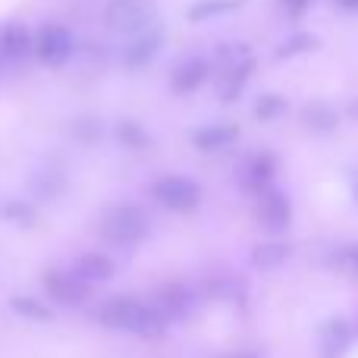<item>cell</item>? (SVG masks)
I'll return each instance as SVG.
<instances>
[{"label": "cell", "mask_w": 358, "mask_h": 358, "mask_svg": "<svg viewBox=\"0 0 358 358\" xmlns=\"http://www.w3.org/2000/svg\"><path fill=\"white\" fill-rule=\"evenodd\" d=\"M98 321L110 330H132L138 336H161L167 330V317L157 311V305H145L138 299L120 296L101 305Z\"/></svg>", "instance_id": "1"}, {"label": "cell", "mask_w": 358, "mask_h": 358, "mask_svg": "<svg viewBox=\"0 0 358 358\" xmlns=\"http://www.w3.org/2000/svg\"><path fill=\"white\" fill-rule=\"evenodd\" d=\"M104 22L110 31L136 38L155 29V3L151 0H107Z\"/></svg>", "instance_id": "2"}, {"label": "cell", "mask_w": 358, "mask_h": 358, "mask_svg": "<svg viewBox=\"0 0 358 358\" xmlns=\"http://www.w3.org/2000/svg\"><path fill=\"white\" fill-rule=\"evenodd\" d=\"M101 233L104 239H110L113 245H138V242L148 236V220L138 208L132 204H117L104 214L101 220Z\"/></svg>", "instance_id": "3"}, {"label": "cell", "mask_w": 358, "mask_h": 358, "mask_svg": "<svg viewBox=\"0 0 358 358\" xmlns=\"http://www.w3.org/2000/svg\"><path fill=\"white\" fill-rule=\"evenodd\" d=\"M151 195L161 208L176 210V214H189L201 204V185L189 176H179V173H167L161 179H155L151 185Z\"/></svg>", "instance_id": "4"}, {"label": "cell", "mask_w": 358, "mask_h": 358, "mask_svg": "<svg viewBox=\"0 0 358 358\" xmlns=\"http://www.w3.org/2000/svg\"><path fill=\"white\" fill-rule=\"evenodd\" d=\"M76 54V38L66 25H41L35 31V57L48 66H63L69 57Z\"/></svg>", "instance_id": "5"}, {"label": "cell", "mask_w": 358, "mask_h": 358, "mask_svg": "<svg viewBox=\"0 0 358 358\" xmlns=\"http://www.w3.org/2000/svg\"><path fill=\"white\" fill-rule=\"evenodd\" d=\"M255 214H258L261 227L271 229V233H283L292 220V204L283 192L277 189H264L258 195V204H255Z\"/></svg>", "instance_id": "6"}, {"label": "cell", "mask_w": 358, "mask_h": 358, "mask_svg": "<svg viewBox=\"0 0 358 358\" xmlns=\"http://www.w3.org/2000/svg\"><path fill=\"white\" fill-rule=\"evenodd\" d=\"M210 76V63L204 57L192 54V57H182V60L173 66V76H170V88L176 94H195L198 88L208 82Z\"/></svg>", "instance_id": "7"}, {"label": "cell", "mask_w": 358, "mask_h": 358, "mask_svg": "<svg viewBox=\"0 0 358 358\" xmlns=\"http://www.w3.org/2000/svg\"><path fill=\"white\" fill-rule=\"evenodd\" d=\"M273 173H277V161H273V155H267V151H258V155H252L239 167V182H242V189L258 192V195H261V192L271 185Z\"/></svg>", "instance_id": "8"}, {"label": "cell", "mask_w": 358, "mask_h": 358, "mask_svg": "<svg viewBox=\"0 0 358 358\" xmlns=\"http://www.w3.org/2000/svg\"><path fill=\"white\" fill-rule=\"evenodd\" d=\"M35 54V35L22 22H10L0 29V57L3 60H22Z\"/></svg>", "instance_id": "9"}, {"label": "cell", "mask_w": 358, "mask_h": 358, "mask_svg": "<svg viewBox=\"0 0 358 358\" xmlns=\"http://www.w3.org/2000/svg\"><path fill=\"white\" fill-rule=\"evenodd\" d=\"M44 286H48V292L57 299L60 305H79L82 299L88 296V286L82 283L79 277H76L73 271L63 273V271H50L48 277H44Z\"/></svg>", "instance_id": "10"}, {"label": "cell", "mask_w": 358, "mask_h": 358, "mask_svg": "<svg viewBox=\"0 0 358 358\" xmlns=\"http://www.w3.org/2000/svg\"><path fill=\"white\" fill-rule=\"evenodd\" d=\"M161 44H164V35H161V29L155 25V29H148V31H142V35L132 38L129 48H123V63L129 69L145 66L148 60H155V57H157Z\"/></svg>", "instance_id": "11"}, {"label": "cell", "mask_w": 358, "mask_h": 358, "mask_svg": "<svg viewBox=\"0 0 358 358\" xmlns=\"http://www.w3.org/2000/svg\"><path fill=\"white\" fill-rule=\"evenodd\" d=\"M239 138V129L229 123H210V126H201V129L192 132V145L198 151H223Z\"/></svg>", "instance_id": "12"}, {"label": "cell", "mask_w": 358, "mask_h": 358, "mask_svg": "<svg viewBox=\"0 0 358 358\" xmlns=\"http://www.w3.org/2000/svg\"><path fill=\"white\" fill-rule=\"evenodd\" d=\"M113 261L107 258V255H98V252H92V255H82L79 261L73 264V273L82 280L85 286H94V283H107V280L113 277Z\"/></svg>", "instance_id": "13"}, {"label": "cell", "mask_w": 358, "mask_h": 358, "mask_svg": "<svg viewBox=\"0 0 358 358\" xmlns=\"http://www.w3.org/2000/svg\"><path fill=\"white\" fill-rule=\"evenodd\" d=\"M252 69L255 63L252 60H242V63H233V66L223 73V82H220V98L223 101H233L236 94L245 88V82L252 79Z\"/></svg>", "instance_id": "14"}, {"label": "cell", "mask_w": 358, "mask_h": 358, "mask_svg": "<svg viewBox=\"0 0 358 358\" xmlns=\"http://www.w3.org/2000/svg\"><path fill=\"white\" fill-rule=\"evenodd\" d=\"M239 6V0H204V3H195L189 10V19L192 22H204L210 16H220V13H229Z\"/></svg>", "instance_id": "15"}, {"label": "cell", "mask_w": 358, "mask_h": 358, "mask_svg": "<svg viewBox=\"0 0 358 358\" xmlns=\"http://www.w3.org/2000/svg\"><path fill=\"white\" fill-rule=\"evenodd\" d=\"M346 346H349L346 327H343L340 321L330 324L327 334H324V355H327V358H336V355H343V349H346Z\"/></svg>", "instance_id": "16"}, {"label": "cell", "mask_w": 358, "mask_h": 358, "mask_svg": "<svg viewBox=\"0 0 358 358\" xmlns=\"http://www.w3.org/2000/svg\"><path fill=\"white\" fill-rule=\"evenodd\" d=\"M286 245H280V242H267V245H258L252 255V261L258 267H277L280 261H286Z\"/></svg>", "instance_id": "17"}, {"label": "cell", "mask_w": 358, "mask_h": 358, "mask_svg": "<svg viewBox=\"0 0 358 358\" xmlns=\"http://www.w3.org/2000/svg\"><path fill=\"white\" fill-rule=\"evenodd\" d=\"M317 48V38L308 35V31H299V35L286 38L283 44H280L277 57H296V54H305V50H315Z\"/></svg>", "instance_id": "18"}, {"label": "cell", "mask_w": 358, "mask_h": 358, "mask_svg": "<svg viewBox=\"0 0 358 358\" xmlns=\"http://www.w3.org/2000/svg\"><path fill=\"white\" fill-rule=\"evenodd\" d=\"M283 110H286V101L280 98V94H264V98L255 104V117H258L261 123H271V120H277Z\"/></svg>", "instance_id": "19"}, {"label": "cell", "mask_w": 358, "mask_h": 358, "mask_svg": "<svg viewBox=\"0 0 358 358\" xmlns=\"http://www.w3.org/2000/svg\"><path fill=\"white\" fill-rule=\"evenodd\" d=\"M305 120H308V126H315V129H334L336 126V117L327 110V107H308V110H305Z\"/></svg>", "instance_id": "20"}, {"label": "cell", "mask_w": 358, "mask_h": 358, "mask_svg": "<svg viewBox=\"0 0 358 358\" xmlns=\"http://www.w3.org/2000/svg\"><path fill=\"white\" fill-rule=\"evenodd\" d=\"M13 308L19 311V315H29V317H38V321H48L50 311L44 308V305H38L35 299H13Z\"/></svg>", "instance_id": "21"}, {"label": "cell", "mask_w": 358, "mask_h": 358, "mask_svg": "<svg viewBox=\"0 0 358 358\" xmlns=\"http://www.w3.org/2000/svg\"><path fill=\"white\" fill-rule=\"evenodd\" d=\"M120 138H123L126 145H132V148H142V145L148 142V136L142 132V126L132 123V120H126V123L120 126Z\"/></svg>", "instance_id": "22"}, {"label": "cell", "mask_w": 358, "mask_h": 358, "mask_svg": "<svg viewBox=\"0 0 358 358\" xmlns=\"http://www.w3.org/2000/svg\"><path fill=\"white\" fill-rule=\"evenodd\" d=\"M280 3H283V10L289 13V16H302V13L311 6V0H280Z\"/></svg>", "instance_id": "23"}, {"label": "cell", "mask_w": 358, "mask_h": 358, "mask_svg": "<svg viewBox=\"0 0 358 358\" xmlns=\"http://www.w3.org/2000/svg\"><path fill=\"white\" fill-rule=\"evenodd\" d=\"M336 3H340L343 10H352V13H358V0H336Z\"/></svg>", "instance_id": "24"}, {"label": "cell", "mask_w": 358, "mask_h": 358, "mask_svg": "<svg viewBox=\"0 0 358 358\" xmlns=\"http://www.w3.org/2000/svg\"><path fill=\"white\" fill-rule=\"evenodd\" d=\"M352 264H355V267H358V255H352Z\"/></svg>", "instance_id": "25"}, {"label": "cell", "mask_w": 358, "mask_h": 358, "mask_svg": "<svg viewBox=\"0 0 358 358\" xmlns=\"http://www.w3.org/2000/svg\"><path fill=\"white\" fill-rule=\"evenodd\" d=\"M233 358H255V355H233Z\"/></svg>", "instance_id": "26"}]
</instances>
